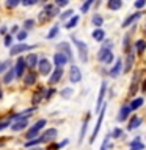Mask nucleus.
I'll list each match as a JSON object with an SVG mask.
<instances>
[{"instance_id": "f257e3e1", "label": "nucleus", "mask_w": 146, "mask_h": 150, "mask_svg": "<svg viewBox=\"0 0 146 150\" xmlns=\"http://www.w3.org/2000/svg\"><path fill=\"white\" fill-rule=\"evenodd\" d=\"M46 125H47V119H38L31 127H28V128L25 130V141L38 138V136L46 130Z\"/></svg>"}, {"instance_id": "f03ea898", "label": "nucleus", "mask_w": 146, "mask_h": 150, "mask_svg": "<svg viewBox=\"0 0 146 150\" xmlns=\"http://www.w3.org/2000/svg\"><path fill=\"white\" fill-rule=\"evenodd\" d=\"M71 38V42L75 45V49H77V53H79V59L82 61L83 64H87L88 63V59H89V53H88V44L87 42H83V41H80L77 36H69Z\"/></svg>"}, {"instance_id": "7ed1b4c3", "label": "nucleus", "mask_w": 146, "mask_h": 150, "mask_svg": "<svg viewBox=\"0 0 146 150\" xmlns=\"http://www.w3.org/2000/svg\"><path fill=\"white\" fill-rule=\"evenodd\" d=\"M107 102L104 103V106L101 108V111H99V114H97V120H96V125H94V128H93V133L91 136H89V144H93L94 141H96L97 138V134H99V131H101L102 128V122H104V117H105V112H107Z\"/></svg>"}, {"instance_id": "20e7f679", "label": "nucleus", "mask_w": 146, "mask_h": 150, "mask_svg": "<svg viewBox=\"0 0 146 150\" xmlns=\"http://www.w3.org/2000/svg\"><path fill=\"white\" fill-rule=\"evenodd\" d=\"M115 59H116V56H115L112 49H104V47H101V50L97 52V61L102 66H110L112 63H115Z\"/></svg>"}, {"instance_id": "39448f33", "label": "nucleus", "mask_w": 146, "mask_h": 150, "mask_svg": "<svg viewBox=\"0 0 146 150\" xmlns=\"http://www.w3.org/2000/svg\"><path fill=\"white\" fill-rule=\"evenodd\" d=\"M107 91H108V81L107 80H102L101 88H99V94H97V100H96V108H94V111H96L97 114H99V111H101V108L104 106V103H105Z\"/></svg>"}, {"instance_id": "423d86ee", "label": "nucleus", "mask_w": 146, "mask_h": 150, "mask_svg": "<svg viewBox=\"0 0 146 150\" xmlns=\"http://www.w3.org/2000/svg\"><path fill=\"white\" fill-rule=\"evenodd\" d=\"M54 70V63L47 58H39V63H38V74L42 75V77H49Z\"/></svg>"}, {"instance_id": "0eeeda50", "label": "nucleus", "mask_w": 146, "mask_h": 150, "mask_svg": "<svg viewBox=\"0 0 146 150\" xmlns=\"http://www.w3.org/2000/svg\"><path fill=\"white\" fill-rule=\"evenodd\" d=\"M122 72H124V61H122L121 58H116L115 63H113V66L108 69V77L116 80V78L121 77Z\"/></svg>"}, {"instance_id": "6e6552de", "label": "nucleus", "mask_w": 146, "mask_h": 150, "mask_svg": "<svg viewBox=\"0 0 146 150\" xmlns=\"http://www.w3.org/2000/svg\"><path fill=\"white\" fill-rule=\"evenodd\" d=\"M39 138H41V141H42V144H50V142H54V141L58 138V130H57L55 127L46 128V130L39 134Z\"/></svg>"}, {"instance_id": "1a4fd4ad", "label": "nucleus", "mask_w": 146, "mask_h": 150, "mask_svg": "<svg viewBox=\"0 0 146 150\" xmlns=\"http://www.w3.org/2000/svg\"><path fill=\"white\" fill-rule=\"evenodd\" d=\"M31 49H35V45H30V44H27V42L13 44L11 47H9V56H17V55H21L27 50H31Z\"/></svg>"}, {"instance_id": "9d476101", "label": "nucleus", "mask_w": 146, "mask_h": 150, "mask_svg": "<svg viewBox=\"0 0 146 150\" xmlns=\"http://www.w3.org/2000/svg\"><path fill=\"white\" fill-rule=\"evenodd\" d=\"M82 78H83V75H82L80 67L75 66V64H71L69 66V81L72 84H77V83L82 81Z\"/></svg>"}, {"instance_id": "9b49d317", "label": "nucleus", "mask_w": 146, "mask_h": 150, "mask_svg": "<svg viewBox=\"0 0 146 150\" xmlns=\"http://www.w3.org/2000/svg\"><path fill=\"white\" fill-rule=\"evenodd\" d=\"M52 63H54L55 67H64L66 64H71V61L63 52H55L54 58H52Z\"/></svg>"}, {"instance_id": "f8f14e48", "label": "nucleus", "mask_w": 146, "mask_h": 150, "mask_svg": "<svg viewBox=\"0 0 146 150\" xmlns=\"http://www.w3.org/2000/svg\"><path fill=\"white\" fill-rule=\"evenodd\" d=\"M57 50L58 52H63V53L69 58L71 64H74V53H72V47L68 41H63V42H58V45H57Z\"/></svg>"}, {"instance_id": "ddd939ff", "label": "nucleus", "mask_w": 146, "mask_h": 150, "mask_svg": "<svg viewBox=\"0 0 146 150\" xmlns=\"http://www.w3.org/2000/svg\"><path fill=\"white\" fill-rule=\"evenodd\" d=\"M132 114V110L129 106V103H124V105H121V108L118 110V114H116V120L120 122V124H122L124 120L129 119V116Z\"/></svg>"}, {"instance_id": "4468645a", "label": "nucleus", "mask_w": 146, "mask_h": 150, "mask_svg": "<svg viewBox=\"0 0 146 150\" xmlns=\"http://www.w3.org/2000/svg\"><path fill=\"white\" fill-rule=\"evenodd\" d=\"M141 17H143V13H141V11L132 13V14H129V16L124 19V21H122L121 27H122V28H129L130 25H135V22H137V21H140Z\"/></svg>"}, {"instance_id": "2eb2a0df", "label": "nucleus", "mask_w": 146, "mask_h": 150, "mask_svg": "<svg viewBox=\"0 0 146 150\" xmlns=\"http://www.w3.org/2000/svg\"><path fill=\"white\" fill-rule=\"evenodd\" d=\"M143 117L141 116H137V114H134L129 119V122H127V127H126V130L127 131H134V130H138L141 125H143Z\"/></svg>"}, {"instance_id": "dca6fc26", "label": "nucleus", "mask_w": 146, "mask_h": 150, "mask_svg": "<svg viewBox=\"0 0 146 150\" xmlns=\"http://www.w3.org/2000/svg\"><path fill=\"white\" fill-rule=\"evenodd\" d=\"M64 75V70L63 67H55L54 70H52V74L47 77V81H49V84L52 86V84H57L58 81H61V78H63Z\"/></svg>"}, {"instance_id": "f3484780", "label": "nucleus", "mask_w": 146, "mask_h": 150, "mask_svg": "<svg viewBox=\"0 0 146 150\" xmlns=\"http://www.w3.org/2000/svg\"><path fill=\"white\" fill-rule=\"evenodd\" d=\"M89 119H91V112H87V116H85V119L82 122V127H80V131H79V144L83 142L85 136H87V131H88V127H89Z\"/></svg>"}, {"instance_id": "a211bd4d", "label": "nucleus", "mask_w": 146, "mask_h": 150, "mask_svg": "<svg viewBox=\"0 0 146 150\" xmlns=\"http://www.w3.org/2000/svg\"><path fill=\"white\" fill-rule=\"evenodd\" d=\"M46 89H47V88L39 86V88H38V91L33 92V96H31V105H33V106H38L42 100H44V97H46Z\"/></svg>"}, {"instance_id": "6ab92c4d", "label": "nucleus", "mask_w": 146, "mask_h": 150, "mask_svg": "<svg viewBox=\"0 0 146 150\" xmlns=\"http://www.w3.org/2000/svg\"><path fill=\"white\" fill-rule=\"evenodd\" d=\"M25 67H27V64H25V59L24 58H17L16 61V64H14V74H16V78H24V75H25Z\"/></svg>"}, {"instance_id": "aec40b11", "label": "nucleus", "mask_w": 146, "mask_h": 150, "mask_svg": "<svg viewBox=\"0 0 146 150\" xmlns=\"http://www.w3.org/2000/svg\"><path fill=\"white\" fill-rule=\"evenodd\" d=\"M14 133H19V131H24L28 128V119H16L9 127Z\"/></svg>"}, {"instance_id": "412c9836", "label": "nucleus", "mask_w": 146, "mask_h": 150, "mask_svg": "<svg viewBox=\"0 0 146 150\" xmlns=\"http://www.w3.org/2000/svg\"><path fill=\"white\" fill-rule=\"evenodd\" d=\"M134 63H135V52H127L126 53V61H124V72L122 74H129L132 67H134Z\"/></svg>"}, {"instance_id": "4be33fe9", "label": "nucleus", "mask_w": 146, "mask_h": 150, "mask_svg": "<svg viewBox=\"0 0 146 150\" xmlns=\"http://www.w3.org/2000/svg\"><path fill=\"white\" fill-rule=\"evenodd\" d=\"M24 59H25V64H27L28 69L38 67V63H39V56H38V53H28Z\"/></svg>"}, {"instance_id": "5701e85b", "label": "nucleus", "mask_w": 146, "mask_h": 150, "mask_svg": "<svg viewBox=\"0 0 146 150\" xmlns=\"http://www.w3.org/2000/svg\"><path fill=\"white\" fill-rule=\"evenodd\" d=\"M91 38H93V41H96V42H102L107 39V33L104 28H94L93 33H91Z\"/></svg>"}, {"instance_id": "b1692460", "label": "nucleus", "mask_w": 146, "mask_h": 150, "mask_svg": "<svg viewBox=\"0 0 146 150\" xmlns=\"http://www.w3.org/2000/svg\"><path fill=\"white\" fill-rule=\"evenodd\" d=\"M24 84H25V86L27 88H30V86H35V84H36V81H38V74L36 72H33V70H31V72H28V74H25V75H24Z\"/></svg>"}, {"instance_id": "393cba45", "label": "nucleus", "mask_w": 146, "mask_h": 150, "mask_svg": "<svg viewBox=\"0 0 146 150\" xmlns=\"http://www.w3.org/2000/svg\"><path fill=\"white\" fill-rule=\"evenodd\" d=\"M129 149L130 150H146V144L141 142V136H135L129 142Z\"/></svg>"}, {"instance_id": "a878e982", "label": "nucleus", "mask_w": 146, "mask_h": 150, "mask_svg": "<svg viewBox=\"0 0 146 150\" xmlns=\"http://www.w3.org/2000/svg\"><path fill=\"white\" fill-rule=\"evenodd\" d=\"M134 50H135L138 55L145 53V52H146V39H145V38H140V39H137V41H135Z\"/></svg>"}, {"instance_id": "bb28decb", "label": "nucleus", "mask_w": 146, "mask_h": 150, "mask_svg": "<svg viewBox=\"0 0 146 150\" xmlns=\"http://www.w3.org/2000/svg\"><path fill=\"white\" fill-rule=\"evenodd\" d=\"M14 80H16V74H14V69L13 67H9L6 72L3 74V77H2V81L5 84H9V83H13Z\"/></svg>"}, {"instance_id": "cd10ccee", "label": "nucleus", "mask_w": 146, "mask_h": 150, "mask_svg": "<svg viewBox=\"0 0 146 150\" xmlns=\"http://www.w3.org/2000/svg\"><path fill=\"white\" fill-rule=\"evenodd\" d=\"M122 0H107V9L108 11H120L122 6Z\"/></svg>"}, {"instance_id": "c85d7f7f", "label": "nucleus", "mask_w": 146, "mask_h": 150, "mask_svg": "<svg viewBox=\"0 0 146 150\" xmlns=\"http://www.w3.org/2000/svg\"><path fill=\"white\" fill-rule=\"evenodd\" d=\"M145 102H146V100H145L143 97H135L132 102H129V106H130L132 111H137V110H140V108L145 105Z\"/></svg>"}, {"instance_id": "c756f323", "label": "nucleus", "mask_w": 146, "mask_h": 150, "mask_svg": "<svg viewBox=\"0 0 146 150\" xmlns=\"http://www.w3.org/2000/svg\"><path fill=\"white\" fill-rule=\"evenodd\" d=\"M91 23H93L94 28H102V25H104V16H102V14H99V13H94L93 17H91Z\"/></svg>"}, {"instance_id": "7c9ffc66", "label": "nucleus", "mask_w": 146, "mask_h": 150, "mask_svg": "<svg viewBox=\"0 0 146 150\" xmlns=\"http://www.w3.org/2000/svg\"><path fill=\"white\" fill-rule=\"evenodd\" d=\"M79 21H80V16H79V14H74L68 22H64V28H66V30H72V28L77 27Z\"/></svg>"}, {"instance_id": "2f4dec72", "label": "nucleus", "mask_w": 146, "mask_h": 150, "mask_svg": "<svg viewBox=\"0 0 146 150\" xmlns=\"http://www.w3.org/2000/svg\"><path fill=\"white\" fill-rule=\"evenodd\" d=\"M74 92H75V91H74V88L66 86V88H63V89L60 91V97L63 98V100H69V98L74 96Z\"/></svg>"}, {"instance_id": "473e14b6", "label": "nucleus", "mask_w": 146, "mask_h": 150, "mask_svg": "<svg viewBox=\"0 0 146 150\" xmlns=\"http://www.w3.org/2000/svg\"><path fill=\"white\" fill-rule=\"evenodd\" d=\"M58 35H60V25H52L50 30L47 31V36H46V38H47L49 41H52V39H55Z\"/></svg>"}, {"instance_id": "72a5a7b5", "label": "nucleus", "mask_w": 146, "mask_h": 150, "mask_svg": "<svg viewBox=\"0 0 146 150\" xmlns=\"http://www.w3.org/2000/svg\"><path fill=\"white\" fill-rule=\"evenodd\" d=\"M112 139H122V138H124V130H122L121 128V127H115V128H113L112 130Z\"/></svg>"}, {"instance_id": "f704fd0d", "label": "nucleus", "mask_w": 146, "mask_h": 150, "mask_svg": "<svg viewBox=\"0 0 146 150\" xmlns=\"http://www.w3.org/2000/svg\"><path fill=\"white\" fill-rule=\"evenodd\" d=\"M130 36H132V31H127L126 35H124V39H122V49H124V52L127 53V52H130Z\"/></svg>"}, {"instance_id": "c9c22d12", "label": "nucleus", "mask_w": 146, "mask_h": 150, "mask_svg": "<svg viewBox=\"0 0 146 150\" xmlns=\"http://www.w3.org/2000/svg\"><path fill=\"white\" fill-rule=\"evenodd\" d=\"M93 5H94V0H83V3L80 5V13H82V14H87Z\"/></svg>"}, {"instance_id": "e433bc0d", "label": "nucleus", "mask_w": 146, "mask_h": 150, "mask_svg": "<svg viewBox=\"0 0 146 150\" xmlns=\"http://www.w3.org/2000/svg\"><path fill=\"white\" fill-rule=\"evenodd\" d=\"M74 16V9H66V11H63V13H60V21H63V22H68L71 17Z\"/></svg>"}, {"instance_id": "4c0bfd02", "label": "nucleus", "mask_w": 146, "mask_h": 150, "mask_svg": "<svg viewBox=\"0 0 146 150\" xmlns=\"http://www.w3.org/2000/svg\"><path fill=\"white\" fill-rule=\"evenodd\" d=\"M110 147H112V134H107L105 138H104L102 144H101V149H99V150H108Z\"/></svg>"}, {"instance_id": "58836bf2", "label": "nucleus", "mask_w": 146, "mask_h": 150, "mask_svg": "<svg viewBox=\"0 0 146 150\" xmlns=\"http://www.w3.org/2000/svg\"><path fill=\"white\" fill-rule=\"evenodd\" d=\"M42 144V141H41V138L38 136V138H35V139H30V141H25V147L27 149H30V147H36V145H41Z\"/></svg>"}, {"instance_id": "ea45409f", "label": "nucleus", "mask_w": 146, "mask_h": 150, "mask_svg": "<svg viewBox=\"0 0 146 150\" xmlns=\"http://www.w3.org/2000/svg\"><path fill=\"white\" fill-rule=\"evenodd\" d=\"M14 38H16L19 42H25L27 38H28V31H27V30H19V33H17Z\"/></svg>"}, {"instance_id": "a19ab883", "label": "nucleus", "mask_w": 146, "mask_h": 150, "mask_svg": "<svg viewBox=\"0 0 146 150\" xmlns=\"http://www.w3.org/2000/svg\"><path fill=\"white\" fill-rule=\"evenodd\" d=\"M11 124H13V120L9 119H3V120H0V131H3V130H6V128H9L11 127Z\"/></svg>"}, {"instance_id": "79ce46f5", "label": "nucleus", "mask_w": 146, "mask_h": 150, "mask_svg": "<svg viewBox=\"0 0 146 150\" xmlns=\"http://www.w3.org/2000/svg\"><path fill=\"white\" fill-rule=\"evenodd\" d=\"M35 23H36V21L35 19H25V22H24V30H31L33 27H35Z\"/></svg>"}, {"instance_id": "37998d69", "label": "nucleus", "mask_w": 146, "mask_h": 150, "mask_svg": "<svg viewBox=\"0 0 146 150\" xmlns=\"http://www.w3.org/2000/svg\"><path fill=\"white\" fill-rule=\"evenodd\" d=\"M57 94V89L55 88H47L46 89V97H44V100H50L52 97H54Z\"/></svg>"}, {"instance_id": "c03bdc74", "label": "nucleus", "mask_w": 146, "mask_h": 150, "mask_svg": "<svg viewBox=\"0 0 146 150\" xmlns=\"http://www.w3.org/2000/svg\"><path fill=\"white\" fill-rule=\"evenodd\" d=\"M146 6V0H135L134 2V8L137 9V11H141Z\"/></svg>"}, {"instance_id": "a18cd8bd", "label": "nucleus", "mask_w": 146, "mask_h": 150, "mask_svg": "<svg viewBox=\"0 0 146 150\" xmlns=\"http://www.w3.org/2000/svg\"><path fill=\"white\" fill-rule=\"evenodd\" d=\"M9 69V61H0V75H3Z\"/></svg>"}, {"instance_id": "49530a36", "label": "nucleus", "mask_w": 146, "mask_h": 150, "mask_svg": "<svg viewBox=\"0 0 146 150\" xmlns=\"http://www.w3.org/2000/svg\"><path fill=\"white\" fill-rule=\"evenodd\" d=\"M3 44H5V47H11L13 45V35H5Z\"/></svg>"}, {"instance_id": "de8ad7c7", "label": "nucleus", "mask_w": 146, "mask_h": 150, "mask_svg": "<svg viewBox=\"0 0 146 150\" xmlns=\"http://www.w3.org/2000/svg\"><path fill=\"white\" fill-rule=\"evenodd\" d=\"M38 2H41V0H21V5H24V6H33Z\"/></svg>"}, {"instance_id": "09e8293b", "label": "nucleus", "mask_w": 146, "mask_h": 150, "mask_svg": "<svg viewBox=\"0 0 146 150\" xmlns=\"http://www.w3.org/2000/svg\"><path fill=\"white\" fill-rule=\"evenodd\" d=\"M21 3V0H6V8H16Z\"/></svg>"}, {"instance_id": "8fccbe9b", "label": "nucleus", "mask_w": 146, "mask_h": 150, "mask_svg": "<svg viewBox=\"0 0 146 150\" xmlns=\"http://www.w3.org/2000/svg\"><path fill=\"white\" fill-rule=\"evenodd\" d=\"M55 5L58 8H64V6H68V5H69V0H55Z\"/></svg>"}, {"instance_id": "3c124183", "label": "nucleus", "mask_w": 146, "mask_h": 150, "mask_svg": "<svg viewBox=\"0 0 146 150\" xmlns=\"http://www.w3.org/2000/svg\"><path fill=\"white\" fill-rule=\"evenodd\" d=\"M102 47H104V49H112V50H113V41L105 39V41L102 42Z\"/></svg>"}, {"instance_id": "603ef678", "label": "nucleus", "mask_w": 146, "mask_h": 150, "mask_svg": "<svg viewBox=\"0 0 146 150\" xmlns=\"http://www.w3.org/2000/svg\"><path fill=\"white\" fill-rule=\"evenodd\" d=\"M19 33V27L17 25H13L11 28H9V35H13V36H16Z\"/></svg>"}, {"instance_id": "864d4df0", "label": "nucleus", "mask_w": 146, "mask_h": 150, "mask_svg": "<svg viewBox=\"0 0 146 150\" xmlns=\"http://www.w3.org/2000/svg\"><path fill=\"white\" fill-rule=\"evenodd\" d=\"M58 144H60V149H63V147H66V145L69 144V139H63V141H61V142H58Z\"/></svg>"}, {"instance_id": "5fc2aeb1", "label": "nucleus", "mask_w": 146, "mask_h": 150, "mask_svg": "<svg viewBox=\"0 0 146 150\" xmlns=\"http://www.w3.org/2000/svg\"><path fill=\"white\" fill-rule=\"evenodd\" d=\"M6 31H8L6 27H0V35H6Z\"/></svg>"}, {"instance_id": "6e6d98bb", "label": "nucleus", "mask_w": 146, "mask_h": 150, "mask_svg": "<svg viewBox=\"0 0 146 150\" xmlns=\"http://www.w3.org/2000/svg\"><path fill=\"white\" fill-rule=\"evenodd\" d=\"M28 150H46V149H42L41 145H36V147H30Z\"/></svg>"}, {"instance_id": "4d7b16f0", "label": "nucleus", "mask_w": 146, "mask_h": 150, "mask_svg": "<svg viewBox=\"0 0 146 150\" xmlns=\"http://www.w3.org/2000/svg\"><path fill=\"white\" fill-rule=\"evenodd\" d=\"M3 98V91H2V88H0V100Z\"/></svg>"}, {"instance_id": "13d9d810", "label": "nucleus", "mask_w": 146, "mask_h": 150, "mask_svg": "<svg viewBox=\"0 0 146 150\" xmlns=\"http://www.w3.org/2000/svg\"><path fill=\"white\" fill-rule=\"evenodd\" d=\"M5 145V141H0V147H3Z\"/></svg>"}, {"instance_id": "bf43d9fd", "label": "nucleus", "mask_w": 146, "mask_h": 150, "mask_svg": "<svg viewBox=\"0 0 146 150\" xmlns=\"http://www.w3.org/2000/svg\"><path fill=\"white\" fill-rule=\"evenodd\" d=\"M145 35H146V25H145Z\"/></svg>"}, {"instance_id": "052dcab7", "label": "nucleus", "mask_w": 146, "mask_h": 150, "mask_svg": "<svg viewBox=\"0 0 146 150\" xmlns=\"http://www.w3.org/2000/svg\"><path fill=\"white\" fill-rule=\"evenodd\" d=\"M145 141H146V136H145Z\"/></svg>"}, {"instance_id": "680f3d73", "label": "nucleus", "mask_w": 146, "mask_h": 150, "mask_svg": "<svg viewBox=\"0 0 146 150\" xmlns=\"http://www.w3.org/2000/svg\"><path fill=\"white\" fill-rule=\"evenodd\" d=\"M42 2H44V0H42Z\"/></svg>"}]
</instances>
